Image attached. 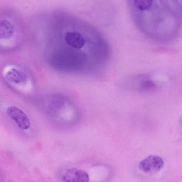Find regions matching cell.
Listing matches in <instances>:
<instances>
[{
    "instance_id": "obj_1",
    "label": "cell",
    "mask_w": 182,
    "mask_h": 182,
    "mask_svg": "<svg viewBox=\"0 0 182 182\" xmlns=\"http://www.w3.org/2000/svg\"><path fill=\"white\" fill-rule=\"evenodd\" d=\"M7 113L20 129L27 130L30 128L31 122L29 118L22 109L16 106H11L7 108Z\"/></svg>"
},
{
    "instance_id": "obj_3",
    "label": "cell",
    "mask_w": 182,
    "mask_h": 182,
    "mask_svg": "<svg viewBox=\"0 0 182 182\" xmlns=\"http://www.w3.org/2000/svg\"><path fill=\"white\" fill-rule=\"evenodd\" d=\"M6 79L12 84H25L28 81V75L22 69L16 66L7 67L4 73Z\"/></svg>"
},
{
    "instance_id": "obj_6",
    "label": "cell",
    "mask_w": 182,
    "mask_h": 182,
    "mask_svg": "<svg viewBox=\"0 0 182 182\" xmlns=\"http://www.w3.org/2000/svg\"><path fill=\"white\" fill-rule=\"evenodd\" d=\"M142 86L145 90L150 91H153L157 88L156 84L151 80H146L144 81L143 83Z\"/></svg>"
},
{
    "instance_id": "obj_5",
    "label": "cell",
    "mask_w": 182,
    "mask_h": 182,
    "mask_svg": "<svg viewBox=\"0 0 182 182\" xmlns=\"http://www.w3.org/2000/svg\"><path fill=\"white\" fill-rule=\"evenodd\" d=\"M14 33V27L10 21L5 19L1 21V40H3L4 42L6 40H9L13 37Z\"/></svg>"
},
{
    "instance_id": "obj_2",
    "label": "cell",
    "mask_w": 182,
    "mask_h": 182,
    "mask_svg": "<svg viewBox=\"0 0 182 182\" xmlns=\"http://www.w3.org/2000/svg\"><path fill=\"white\" fill-rule=\"evenodd\" d=\"M164 165V162L161 158L157 156L151 155L140 162L139 168L143 172L153 173L161 170Z\"/></svg>"
},
{
    "instance_id": "obj_4",
    "label": "cell",
    "mask_w": 182,
    "mask_h": 182,
    "mask_svg": "<svg viewBox=\"0 0 182 182\" xmlns=\"http://www.w3.org/2000/svg\"><path fill=\"white\" fill-rule=\"evenodd\" d=\"M64 182H89L87 173L83 170L72 168L64 171L61 176Z\"/></svg>"
}]
</instances>
